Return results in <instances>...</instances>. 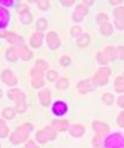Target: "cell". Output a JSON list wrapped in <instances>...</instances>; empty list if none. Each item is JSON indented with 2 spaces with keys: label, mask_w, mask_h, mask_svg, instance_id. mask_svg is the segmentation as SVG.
I'll return each instance as SVG.
<instances>
[{
  "label": "cell",
  "mask_w": 124,
  "mask_h": 148,
  "mask_svg": "<svg viewBox=\"0 0 124 148\" xmlns=\"http://www.w3.org/2000/svg\"><path fill=\"white\" fill-rule=\"evenodd\" d=\"M71 34H72V36H74V37L79 36V35L81 34V28H80V27H72Z\"/></svg>",
  "instance_id": "obj_36"
},
{
  "label": "cell",
  "mask_w": 124,
  "mask_h": 148,
  "mask_svg": "<svg viewBox=\"0 0 124 148\" xmlns=\"http://www.w3.org/2000/svg\"><path fill=\"white\" fill-rule=\"evenodd\" d=\"M83 132H85V128L81 126V125H78V124H75V125H73V126H71V128H70V133L73 135V136H81L82 134H83Z\"/></svg>",
  "instance_id": "obj_16"
},
{
  "label": "cell",
  "mask_w": 124,
  "mask_h": 148,
  "mask_svg": "<svg viewBox=\"0 0 124 148\" xmlns=\"http://www.w3.org/2000/svg\"><path fill=\"white\" fill-rule=\"evenodd\" d=\"M52 126H53L56 130L66 131V130L68 128V123H67V120H53V121H52Z\"/></svg>",
  "instance_id": "obj_17"
},
{
  "label": "cell",
  "mask_w": 124,
  "mask_h": 148,
  "mask_svg": "<svg viewBox=\"0 0 124 148\" xmlns=\"http://www.w3.org/2000/svg\"><path fill=\"white\" fill-rule=\"evenodd\" d=\"M38 97H39V101H41L42 105L48 106L49 103H50V90L45 89V90L41 91V92L38 94Z\"/></svg>",
  "instance_id": "obj_14"
},
{
  "label": "cell",
  "mask_w": 124,
  "mask_h": 148,
  "mask_svg": "<svg viewBox=\"0 0 124 148\" xmlns=\"http://www.w3.org/2000/svg\"><path fill=\"white\" fill-rule=\"evenodd\" d=\"M42 74H43V71L38 69L37 67H35V68L31 71V75H32L34 77H42Z\"/></svg>",
  "instance_id": "obj_34"
},
{
  "label": "cell",
  "mask_w": 124,
  "mask_h": 148,
  "mask_svg": "<svg viewBox=\"0 0 124 148\" xmlns=\"http://www.w3.org/2000/svg\"><path fill=\"white\" fill-rule=\"evenodd\" d=\"M104 143L108 148H124V139L121 134L110 135Z\"/></svg>",
  "instance_id": "obj_2"
},
{
  "label": "cell",
  "mask_w": 124,
  "mask_h": 148,
  "mask_svg": "<svg viewBox=\"0 0 124 148\" xmlns=\"http://www.w3.org/2000/svg\"><path fill=\"white\" fill-rule=\"evenodd\" d=\"M114 16H115V18H124V7L115 8Z\"/></svg>",
  "instance_id": "obj_27"
},
{
  "label": "cell",
  "mask_w": 124,
  "mask_h": 148,
  "mask_svg": "<svg viewBox=\"0 0 124 148\" xmlns=\"http://www.w3.org/2000/svg\"><path fill=\"white\" fill-rule=\"evenodd\" d=\"M15 110L19 111V112H23L25 110V103H24V101L23 102H20V103H16Z\"/></svg>",
  "instance_id": "obj_35"
},
{
  "label": "cell",
  "mask_w": 124,
  "mask_h": 148,
  "mask_svg": "<svg viewBox=\"0 0 124 148\" xmlns=\"http://www.w3.org/2000/svg\"><path fill=\"white\" fill-rule=\"evenodd\" d=\"M14 114H15V112H14V110L10 109V108L5 109L3 112H2V116H3V118H6V119H12V118L14 117Z\"/></svg>",
  "instance_id": "obj_26"
},
{
  "label": "cell",
  "mask_w": 124,
  "mask_h": 148,
  "mask_svg": "<svg viewBox=\"0 0 124 148\" xmlns=\"http://www.w3.org/2000/svg\"><path fill=\"white\" fill-rule=\"evenodd\" d=\"M117 103H118V105H119V106L124 108V96H121V97H118V99H117Z\"/></svg>",
  "instance_id": "obj_43"
},
{
  "label": "cell",
  "mask_w": 124,
  "mask_h": 148,
  "mask_svg": "<svg viewBox=\"0 0 124 148\" xmlns=\"http://www.w3.org/2000/svg\"><path fill=\"white\" fill-rule=\"evenodd\" d=\"M31 84H32L34 88H39L44 84V82H43L42 77H34L32 81H31Z\"/></svg>",
  "instance_id": "obj_31"
},
{
  "label": "cell",
  "mask_w": 124,
  "mask_h": 148,
  "mask_svg": "<svg viewBox=\"0 0 124 148\" xmlns=\"http://www.w3.org/2000/svg\"><path fill=\"white\" fill-rule=\"evenodd\" d=\"M8 96H9L10 99L15 101L16 103H20V102H23V101H24V95H23V92H22L20 89L9 90V91H8Z\"/></svg>",
  "instance_id": "obj_10"
},
{
  "label": "cell",
  "mask_w": 124,
  "mask_h": 148,
  "mask_svg": "<svg viewBox=\"0 0 124 148\" xmlns=\"http://www.w3.org/2000/svg\"><path fill=\"white\" fill-rule=\"evenodd\" d=\"M46 25H48V23H46V20L44 18V17H41L38 21H37V29L38 30H44V29H46Z\"/></svg>",
  "instance_id": "obj_30"
},
{
  "label": "cell",
  "mask_w": 124,
  "mask_h": 148,
  "mask_svg": "<svg viewBox=\"0 0 124 148\" xmlns=\"http://www.w3.org/2000/svg\"><path fill=\"white\" fill-rule=\"evenodd\" d=\"M1 96H2V92H1V90H0V97H1Z\"/></svg>",
  "instance_id": "obj_50"
},
{
  "label": "cell",
  "mask_w": 124,
  "mask_h": 148,
  "mask_svg": "<svg viewBox=\"0 0 124 148\" xmlns=\"http://www.w3.org/2000/svg\"><path fill=\"white\" fill-rule=\"evenodd\" d=\"M36 138L41 143H45L48 140H52L56 138V132L52 127H46L44 131H39Z\"/></svg>",
  "instance_id": "obj_4"
},
{
  "label": "cell",
  "mask_w": 124,
  "mask_h": 148,
  "mask_svg": "<svg viewBox=\"0 0 124 148\" xmlns=\"http://www.w3.org/2000/svg\"><path fill=\"white\" fill-rule=\"evenodd\" d=\"M96 58H97V60H99V62H100V64H103V65H104V64H107V62H108V60H107L105 56H104L103 53H101V52H100V53H97Z\"/></svg>",
  "instance_id": "obj_33"
},
{
  "label": "cell",
  "mask_w": 124,
  "mask_h": 148,
  "mask_svg": "<svg viewBox=\"0 0 124 148\" xmlns=\"http://www.w3.org/2000/svg\"><path fill=\"white\" fill-rule=\"evenodd\" d=\"M100 30H101V32H102L103 35H110V34H112V27H111L109 23L102 24Z\"/></svg>",
  "instance_id": "obj_23"
},
{
  "label": "cell",
  "mask_w": 124,
  "mask_h": 148,
  "mask_svg": "<svg viewBox=\"0 0 124 148\" xmlns=\"http://www.w3.org/2000/svg\"><path fill=\"white\" fill-rule=\"evenodd\" d=\"M31 20H32V17H31L30 12H29L28 9H24V10L21 13V21H22L23 23L28 24V23H30V22H31Z\"/></svg>",
  "instance_id": "obj_21"
},
{
  "label": "cell",
  "mask_w": 124,
  "mask_h": 148,
  "mask_svg": "<svg viewBox=\"0 0 124 148\" xmlns=\"http://www.w3.org/2000/svg\"><path fill=\"white\" fill-rule=\"evenodd\" d=\"M116 50H117V56L121 59H124V46H118Z\"/></svg>",
  "instance_id": "obj_42"
},
{
  "label": "cell",
  "mask_w": 124,
  "mask_h": 148,
  "mask_svg": "<svg viewBox=\"0 0 124 148\" xmlns=\"http://www.w3.org/2000/svg\"><path fill=\"white\" fill-rule=\"evenodd\" d=\"M0 2L3 3V5H7V6H10L13 3V1H0Z\"/></svg>",
  "instance_id": "obj_47"
},
{
  "label": "cell",
  "mask_w": 124,
  "mask_h": 148,
  "mask_svg": "<svg viewBox=\"0 0 124 148\" xmlns=\"http://www.w3.org/2000/svg\"><path fill=\"white\" fill-rule=\"evenodd\" d=\"M73 2H74L73 0H70V1H64V0H63V1H61V3H63V5H65V6H71Z\"/></svg>",
  "instance_id": "obj_46"
},
{
  "label": "cell",
  "mask_w": 124,
  "mask_h": 148,
  "mask_svg": "<svg viewBox=\"0 0 124 148\" xmlns=\"http://www.w3.org/2000/svg\"><path fill=\"white\" fill-rule=\"evenodd\" d=\"M121 0H115V1H110V3H119Z\"/></svg>",
  "instance_id": "obj_49"
},
{
  "label": "cell",
  "mask_w": 124,
  "mask_h": 148,
  "mask_svg": "<svg viewBox=\"0 0 124 148\" xmlns=\"http://www.w3.org/2000/svg\"><path fill=\"white\" fill-rule=\"evenodd\" d=\"M46 42H48V45L50 49H57L59 46V38H58V35L53 31L49 32L48 36H46Z\"/></svg>",
  "instance_id": "obj_8"
},
{
  "label": "cell",
  "mask_w": 124,
  "mask_h": 148,
  "mask_svg": "<svg viewBox=\"0 0 124 148\" xmlns=\"http://www.w3.org/2000/svg\"><path fill=\"white\" fill-rule=\"evenodd\" d=\"M68 87V80L63 77V79H59L58 82H57V88L58 89H66Z\"/></svg>",
  "instance_id": "obj_25"
},
{
  "label": "cell",
  "mask_w": 124,
  "mask_h": 148,
  "mask_svg": "<svg viewBox=\"0 0 124 148\" xmlns=\"http://www.w3.org/2000/svg\"><path fill=\"white\" fill-rule=\"evenodd\" d=\"M109 75H110V71H109V68L101 67V68L97 69V72L95 73L93 81H94L95 84H104V83H107Z\"/></svg>",
  "instance_id": "obj_3"
},
{
  "label": "cell",
  "mask_w": 124,
  "mask_h": 148,
  "mask_svg": "<svg viewBox=\"0 0 124 148\" xmlns=\"http://www.w3.org/2000/svg\"><path fill=\"white\" fill-rule=\"evenodd\" d=\"M38 6L41 9H48L49 2H48V0H41V1H38Z\"/></svg>",
  "instance_id": "obj_41"
},
{
  "label": "cell",
  "mask_w": 124,
  "mask_h": 148,
  "mask_svg": "<svg viewBox=\"0 0 124 148\" xmlns=\"http://www.w3.org/2000/svg\"><path fill=\"white\" fill-rule=\"evenodd\" d=\"M59 62H60L63 66H67V65H70V62H71V59H70L67 56H65V57H63V58L59 60Z\"/></svg>",
  "instance_id": "obj_40"
},
{
  "label": "cell",
  "mask_w": 124,
  "mask_h": 148,
  "mask_svg": "<svg viewBox=\"0 0 124 148\" xmlns=\"http://www.w3.org/2000/svg\"><path fill=\"white\" fill-rule=\"evenodd\" d=\"M42 40H43L42 32H35V34H32V36L30 38V44L34 47H39L42 44Z\"/></svg>",
  "instance_id": "obj_12"
},
{
  "label": "cell",
  "mask_w": 124,
  "mask_h": 148,
  "mask_svg": "<svg viewBox=\"0 0 124 148\" xmlns=\"http://www.w3.org/2000/svg\"><path fill=\"white\" fill-rule=\"evenodd\" d=\"M20 56H21V58H22L23 60H29V59L31 58L32 53L29 51V49H28L25 45H23V46L21 47V50H20Z\"/></svg>",
  "instance_id": "obj_19"
},
{
  "label": "cell",
  "mask_w": 124,
  "mask_h": 148,
  "mask_svg": "<svg viewBox=\"0 0 124 148\" xmlns=\"http://www.w3.org/2000/svg\"><path fill=\"white\" fill-rule=\"evenodd\" d=\"M8 18H9V14H8L7 9L0 7V28L6 27V24L8 22Z\"/></svg>",
  "instance_id": "obj_15"
},
{
  "label": "cell",
  "mask_w": 124,
  "mask_h": 148,
  "mask_svg": "<svg viewBox=\"0 0 124 148\" xmlns=\"http://www.w3.org/2000/svg\"><path fill=\"white\" fill-rule=\"evenodd\" d=\"M7 134H8V128L5 124V121L0 119V138H5V136H7Z\"/></svg>",
  "instance_id": "obj_24"
},
{
  "label": "cell",
  "mask_w": 124,
  "mask_h": 148,
  "mask_svg": "<svg viewBox=\"0 0 124 148\" xmlns=\"http://www.w3.org/2000/svg\"><path fill=\"white\" fill-rule=\"evenodd\" d=\"M66 110H67V106H66V104H65L64 102H61V101L56 102V103L53 104V106H52V111H53L57 116L64 114V113L66 112Z\"/></svg>",
  "instance_id": "obj_11"
},
{
  "label": "cell",
  "mask_w": 124,
  "mask_h": 148,
  "mask_svg": "<svg viewBox=\"0 0 124 148\" xmlns=\"http://www.w3.org/2000/svg\"><path fill=\"white\" fill-rule=\"evenodd\" d=\"M94 88H95V83L93 80H83L78 84V90L82 94L87 91H92Z\"/></svg>",
  "instance_id": "obj_5"
},
{
  "label": "cell",
  "mask_w": 124,
  "mask_h": 148,
  "mask_svg": "<svg viewBox=\"0 0 124 148\" xmlns=\"http://www.w3.org/2000/svg\"><path fill=\"white\" fill-rule=\"evenodd\" d=\"M103 54L105 56V58H107L108 61H112V60H115V58L117 57V50H116L115 47L108 46V47L104 49Z\"/></svg>",
  "instance_id": "obj_13"
},
{
  "label": "cell",
  "mask_w": 124,
  "mask_h": 148,
  "mask_svg": "<svg viewBox=\"0 0 124 148\" xmlns=\"http://www.w3.org/2000/svg\"><path fill=\"white\" fill-rule=\"evenodd\" d=\"M115 90L117 92H123L124 91V77H117L115 80Z\"/></svg>",
  "instance_id": "obj_20"
},
{
  "label": "cell",
  "mask_w": 124,
  "mask_h": 148,
  "mask_svg": "<svg viewBox=\"0 0 124 148\" xmlns=\"http://www.w3.org/2000/svg\"><path fill=\"white\" fill-rule=\"evenodd\" d=\"M87 14V7H85L83 5H78L75 7V10L73 13V20L74 21H80L82 20V17Z\"/></svg>",
  "instance_id": "obj_9"
},
{
  "label": "cell",
  "mask_w": 124,
  "mask_h": 148,
  "mask_svg": "<svg viewBox=\"0 0 124 148\" xmlns=\"http://www.w3.org/2000/svg\"><path fill=\"white\" fill-rule=\"evenodd\" d=\"M25 148H38V147H37L32 141H29V142L25 145Z\"/></svg>",
  "instance_id": "obj_44"
},
{
  "label": "cell",
  "mask_w": 124,
  "mask_h": 148,
  "mask_svg": "<svg viewBox=\"0 0 124 148\" xmlns=\"http://www.w3.org/2000/svg\"><path fill=\"white\" fill-rule=\"evenodd\" d=\"M93 128H94V131L96 132V134L99 136H104L109 131L108 125H105L101 121H94L93 123Z\"/></svg>",
  "instance_id": "obj_7"
},
{
  "label": "cell",
  "mask_w": 124,
  "mask_h": 148,
  "mask_svg": "<svg viewBox=\"0 0 124 148\" xmlns=\"http://www.w3.org/2000/svg\"><path fill=\"white\" fill-rule=\"evenodd\" d=\"M46 76H48V80L49 81H54L57 79V73L54 71H49L48 74H46Z\"/></svg>",
  "instance_id": "obj_37"
},
{
  "label": "cell",
  "mask_w": 124,
  "mask_h": 148,
  "mask_svg": "<svg viewBox=\"0 0 124 148\" xmlns=\"http://www.w3.org/2000/svg\"><path fill=\"white\" fill-rule=\"evenodd\" d=\"M1 77H2L3 82H5L6 84H8V86H14V84H16V82H17L15 75H14V74L12 73V71H9V69H5V71L2 72Z\"/></svg>",
  "instance_id": "obj_6"
},
{
  "label": "cell",
  "mask_w": 124,
  "mask_h": 148,
  "mask_svg": "<svg viewBox=\"0 0 124 148\" xmlns=\"http://www.w3.org/2000/svg\"><path fill=\"white\" fill-rule=\"evenodd\" d=\"M117 123H118V125L121 127H124V111L119 113V116L117 118Z\"/></svg>",
  "instance_id": "obj_39"
},
{
  "label": "cell",
  "mask_w": 124,
  "mask_h": 148,
  "mask_svg": "<svg viewBox=\"0 0 124 148\" xmlns=\"http://www.w3.org/2000/svg\"><path fill=\"white\" fill-rule=\"evenodd\" d=\"M32 126L30 124H24L20 127L16 128V131L10 135V142L13 143H20L22 141H24L28 135H29V132L31 131Z\"/></svg>",
  "instance_id": "obj_1"
},
{
  "label": "cell",
  "mask_w": 124,
  "mask_h": 148,
  "mask_svg": "<svg viewBox=\"0 0 124 148\" xmlns=\"http://www.w3.org/2000/svg\"><path fill=\"white\" fill-rule=\"evenodd\" d=\"M83 2H85L86 5H93V1H87V0H85Z\"/></svg>",
  "instance_id": "obj_48"
},
{
  "label": "cell",
  "mask_w": 124,
  "mask_h": 148,
  "mask_svg": "<svg viewBox=\"0 0 124 148\" xmlns=\"http://www.w3.org/2000/svg\"><path fill=\"white\" fill-rule=\"evenodd\" d=\"M115 25L117 29H123L124 28V18H115Z\"/></svg>",
  "instance_id": "obj_38"
},
{
  "label": "cell",
  "mask_w": 124,
  "mask_h": 148,
  "mask_svg": "<svg viewBox=\"0 0 124 148\" xmlns=\"http://www.w3.org/2000/svg\"><path fill=\"white\" fill-rule=\"evenodd\" d=\"M96 21L102 25V24H104V23H108V16H107V14H104V13H100L99 15H97V17H96Z\"/></svg>",
  "instance_id": "obj_28"
},
{
  "label": "cell",
  "mask_w": 124,
  "mask_h": 148,
  "mask_svg": "<svg viewBox=\"0 0 124 148\" xmlns=\"http://www.w3.org/2000/svg\"><path fill=\"white\" fill-rule=\"evenodd\" d=\"M35 67H37L38 69H41V71H44V69H46V67H48V64L44 61V60H37L36 61V66Z\"/></svg>",
  "instance_id": "obj_32"
},
{
  "label": "cell",
  "mask_w": 124,
  "mask_h": 148,
  "mask_svg": "<svg viewBox=\"0 0 124 148\" xmlns=\"http://www.w3.org/2000/svg\"><path fill=\"white\" fill-rule=\"evenodd\" d=\"M88 43H89V36H88L87 34L81 35V37L78 39V46H80V47H85V46H87Z\"/></svg>",
  "instance_id": "obj_22"
},
{
  "label": "cell",
  "mask_w": 124,
  "mask_h": 148,
  "mask_svg": "<svg viewBox=\"0 0 124 148\" xmlns=\"http://www.w3.org/2000/svg\"><path fill=\"white\" fill-rule=\"evenodd\" d=\"M100 138H101V136L97 135V136H95V139H94V145H96L97 147L100 146Z\"/></svg>",
  "instance_id": "obj_45"
},
{
  "label": "cell",
  "mask_w": 124,
  "mask_h": 148,
  "mask_svg": "<svg viewBox=\"0 0 124 148\" xmlns=\"http://www.w3.org/2000/svg\"><path fill=\"white\" fill-rule=\"evenodd\" d=\"M102 99H103V102H104L105 104L110 105V104H112V102H114V96H112L111 94H109V92H105V94L102 96Z\"/></svg>",
  "instance_id": "obj_29"
},
{
  "label": "cell",
  "mask_w": 124,
  "mask_h": 148,
  "mask_svg": "<svg viewBox=\"0 0 124 148\" xmlns=\"http://www.w3.org/2000/svg\"><path fill=\"white\" fill-rule=\"evenodd\" d=\"M19 54H20V52H19L15 47H9V49L7 50V52H6L7 59H8L9 61H15V60L17 59Z\"/></svg>",
  "instance_id": "obj_18"
}]
</instances>
